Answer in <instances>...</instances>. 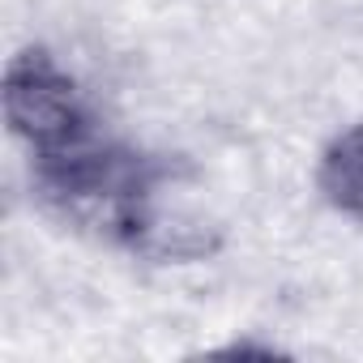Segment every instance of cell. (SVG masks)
<instances>
[{
	"label": "cell",
	"mask_w": 363,
	"mask_h": 363,
	"mask_svg": "<svg viewBox=\"0 0 363 363\" xmlns=\"http://www.w3.org/2000/svg\"><path fill=\"white\" fill-rule=\"evenodd\" d=\"M312 184L333 214L363 227V120L337 128L320 145L316 167H312Z\"/></svg>",
	"instance_id": "3"
},
{
	"label": "cell",
	"mask_w": 363,
	"mask_h": 363,
	"mask_svg": "<svg viewBox=\"0 0 363 363\" xmlns=\"http://www.w3.org/2000/svg\"><path fill=\"white\" fill-rule=\"evenodd\" d=\"M0 103H5V124L13 141L26 150L30 162L73 150L107 128L86 86L39 43L9 56Z\"/></svg>",
	"instance_id": "2"
},
{
	"label": "cell",
	"mask_w": 363,
	"mask_h": 363,
	"mask_svg": "<svg viewBox=\"0 0 363 363\" xmlns=\"http://www.w3.org/2000/svg\"><path fill=\"white\" fill-rule=\"evenodd\" d=\"M179 158L141 150L111 128L30 162V189L52 218L150 265H197L223 248V227L179 201Z\"/></svg>",
	"instance_id": "1"
}]
</instances>
